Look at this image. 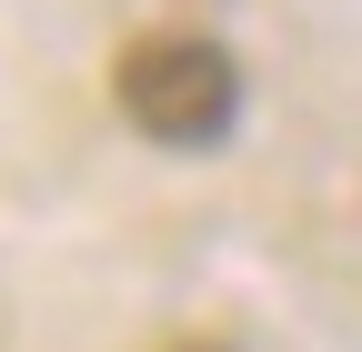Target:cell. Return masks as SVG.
I'll use <instances>...</instances> for the list:
<instances>
[{"instance_id":"cell-2","label":"cell","mask_w":362,"mask_h":352,"mask_svg":"<svg viewBox=\"0 0 362 352\" xmlns=\"http://www.w3.org/2000/svg\"><path fill=\"white\" fill-rule=\"evenodd\" d=\"M171 352H232V342H171Z\"/></svg>"},{"instance_id":"cell-1","label":"cell","mask_w":362,"mask_h":352,"mask_svg":"<svg viewBox=\"0 0 362 352\" xmlns=\"http://www.w3.org/2000/svg\"><path fill=\"white\" fill-rule=\"evenodd\" d=\"M111 91H121V121L151 131L161 151H211L242 121V61L202 30H151V40L121 51Z\"/></svg>"}]
</instances>
